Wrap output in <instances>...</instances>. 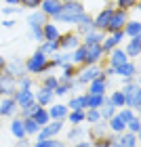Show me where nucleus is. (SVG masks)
I'll return each instance as SVG.
<instances>
[{"label": "nucleus", "mask_w": 141, "mask_h": 147, "mask_svg": "<svg viewBox=\"0 0 141 147\" xmlns=\"http://www.w3.org/2000/svg\"><path fill=\"white\" fill-rule=\"evenodd\" d=\"M122 95H124V107H129L133 111L141 107V88H139V84L135 82V78H126Z\"/></svg>", "instance_id": "nucleus-1"}, {"label": "nucleus", "mask_w": 141, "mask_h": 147, "mask_svg": "<svg viewBox=\"0 0 141 147\" xmlns=\"http://www.w3.org/2000/svg\"><path fill=\"white\" fill-rule=\"evenodd\" d=\"M80 15H84V6L80 4L78 0H70V2L61 4V13L57 15V21H61V23H76Z\"/></svg>", "instance_id": "nucleus-2"}, {"label": "nucleus", "mask_w": 141, "mask_h": 147, "mask_svg": "<svg viewBox=\"0 0 141 147\" xmlns=\"http://www.w3.org/2000/svg\"><path fill=\"white\" fill-rule=\"evenodd\" d=\"M46 69H49V57H46L44 53H40V51H36L34 55L25 61V71L28 74H42Z\"/></svg>", "instance_id": "nucleus-3"}, {"label": "nucleus", "mask_w": 141, "mask_h": 147, "mask_svg": "<svg viewBox=\"0 0 141 147\" xmlns=\"http://www.w3.org/2000/svg\"><path fill=\"white\" fill-rule=\"evenodd\" d=\"M126 21H129V17H126V11L124 9H114L112 13V17H110V23H107V32L110 34H114V32H122V28L126 25Z\"/></svg>", "instance_id": "nucleus-4"}, {"label": "nucleus", "mask_w": 141, "mask_h": 147, "mask_svg": "<svg viewBox=\"0 0 141 147\" xmlns=\"http://www.w3.org/2000/svg\"><path fill=\"white\" fill-rule=\"evenodd\" d=\"M63 130V120H51L38 130V139H55L59 132Z\"/></svg>", "instance_id": "nucleus-5"}, {"label": "nucleus", "mask_w": 141, "mask_h": 147, "mask_svg": "<svg viewBox=\"0 0 141 147\" xmlns=\"http://www.w3.org/2000/svg\"><path fill=\"white\" fill-rule=\"evenodd\" d=\"M19 105L15 103L13 97H0V118H13L17 116Z\"/></svg>", "instance_id": "nucleus-6"}, {"label": "nucleus", "mask_w": 141, "mask_h": 147, "mask_svg": "<svg viewBox=\"0 0 141 147\" xmlns=\"http://www.w3.org/2000/svg\"><path fill=\"white\" fill-rule=\"evenodd\" d=\"M99 76H103V69L99 67V65H86V67L78 74V84H89Z\"/></svg>", "instance_id": "nucleus-7"}, {"label": "nucleus", "mask_w": 141, "mask_h": 147, "mask_svg": "<svg viewBox=\"0 0 141 147\" xmlns=\"http://www.w3.org/2000/svg\"><path fill=\"white\" fill-rule=\"evenodd\" d=\"M82 44L80 42V36L78 34H65V36H59V51L63 53H72L74 49Z\"/></svg>", "instance_id": "nucleus-8"}, {"label": "nucleus", "mask_w": 141, "mask_h": 147, "mask_svg": "<svg viewBox=\"0 0 141 147\" xmlns=\"http://www.w3.org/2000/svg\"><path fill=\"white\" fill-rule=\"evenodd\" d=\"M86 49V59H84V65H97L101 61V57L105 55L101 44H93V46H84Z\"/></svg>", "instance_id": "nucleus-9"}, {"label": "nucleus", "mask_w": 141, "mask_h": 147, "mask_svg": "<svg viewBox=\"0 0 141 147\" xmlns=\"http://www.w3.org/2000/svg\"><path fill=\"white\" fill-rule=\"evenodd\" d=\"M61 4H63V2H59V0H42L38 9L42 11L46 17H53V19H57V15L61 13Z\"/></svg>", "instance_id": "nucleus-10"}, {"label": "nucleus", "mask_w": 141, "mask_h": 147, "mask_svg": "<svg viewBox=\"0 0 141 147\" xmlns=\"http://www.w3.org/2000/svg\"><path fill=\"white\" fill-rule=\"evenodd\" d=\"M13 99H15V103L19 107H25V105L34 103V90L32 88H17L13 92Z\"/></svg>", "instance_id": "nucleus-11"}, {"label": "nucleus", "mask_w": 141, "mask_h": 147, "mask_svg": "<svg viewBox=\"0 0 141 147\" xmlns=\"http://www.w3.org/2000/svg\"><path fill=\"white\" fill-rule=\"evenodd\" d=\"M2 71L9 74V76H13V78H21V76H25V63L21 61V59H13V61H9L4 65Z\"/></svg>", "instance_id": "nucleus-12"}, {"label": "nucleus", "mask_w": 141, "mask_h": 147, "mask_svg": "<svg viewBox=\"0 0 141 147\" xmlns=\"http://www.w3.org/2000/svg\"><path fill=\"white\" fill-rule=\"evenodd\" d=\"M53 99H55V92L44 88V86H40L38 90H34V101L40 105V107H46V105L53 103Z\"/></svg>", "instance_id": "nucleus-13"}, {"label": "nucleus", "mask_w": 141, "mask_h": 147, "mask_svg": "<svg viewBox=\"0 0 141 147\" xmlns=\"http://www.w3.org/2000/svg\"><path fill=\"white\" fill-rule=\"evenodd\" d=\"M114 145L116 147H137V135H133V132H120L112 139Z\"/></svg>", "instance_id": "nucleus-14"}, {"label": "nucleus", "mask_w": 141, "mask_h": 147, "mask_svg": "<svg viewBox=\"0 0 141 147\" xmlns=\"http://www.w3.org/2000/svg\"><path fill=\"white\" fill-rule=\"evenodd\" d=\"M0 86H2V90H4V97H13V92L17 90V78L0 71Z\"/></svg>", "instance_id": "nucleus-15"}, {"label": "nucleus", "mask_w": 141, "mask_h": 147, "mask_svg": "<svg viewBox=\"0 0 141 147\" xmlns=\"http://www.w3.org/2000/svg\"><path fill=\"white\" fill-rule=\"evenodd\" d=\"M122 38H124V32H114V34H110L107 38H103V40H101L103 53H110L112 49H116V46L122 42Z\"/></svg>", "instance_id": "nucleus-16"}, {"label": "nucleus", "mask_w": 141, "mask_h": 147, "mask_svg": "<svg viewBox=\"0 0 141 147\" xmlns=\"http://www.w3.org/2000/svg\"><path fill=\"white\" fill-rule=\"evenodd\" d=\"M46 19H49V17H46L40 9H36V11H32L30 17H28V28H30V30H40V28L46 23Z\"/></svg>", "instance_id": "nucleus-17"}, {"label": "nucleus", "mask_w": 141, "mask_h": 147, "mask_svg": "<svg viewBox=\"0 0 141 147\" xmlns=\"http://www.w3.org/2000/svg\"><path fill=\"white\" fill-rule=\"evenodd\" d=\"M112 13H114V9H103V11L99 13L97 17H93V25H95V30H99V32H105L107 23H110Z\"/></svg>", "instance_id": "nucleus-18"}, {"label": "nucleus", "mask_w": 141, "mask_h": 147, "mask_svg": "<svg viewBox=\"0 0 141 147\" xmlns=\"http://www.w3.org/2000/svg\"><path fill=\"white\" fill-rule=\"evenodd\" d=\"M105 88H107V78L105 76H99L93 82H89V95H105Z\"/></svg>", "instance_id": "nucleus-19"}, {"label": "nucleus", "mask_w": 141, "mask_h": 147, "mask_svg": "<svg viewBox=\"0 0 141 147\" xmlns=\"http://www.w3.org/2000/svg\"><path fill=\"white\" fill-rule=\"evenodd\" d=\"M76 28H78V34H89V32H93V30H95V25H93V17L91 15H86V13H84V15H80L78 17V21H76Z\"/></svg>", "instance_id": "nucleus-20"}, {"label": "nucleus", "mask_w": 141, "mask_h": 147, "mask_svg": "<svg viewBox=\"0 0 141 147\" xmlns=\"http://www.w3.org/2000/svg\"><path fill=\"white\" fill-rule=\"evenodd\" d=\"M129 61V57H126V53H124V49H112L110 51V65L112 67H118V65H122V63H126Z\"/></svg>", "instance_id": "nucleus-21"}, {"label": "nucleus", "mask_w": 141, "mask_h": 147, "mask_svg": "<svg viewBox=\"0 0 141 147\" xmlns=\"http://www.w3.org/2000/svg\"><path fill=\"white\" fill-rule=\"evenodd\" d=\"M116 69V76H120V78H133L137 74V65L133 63V61H126V63H122V65H118V67H114Z\"/></svg>", "instance_id": "nucleus-22"}, {"label": "nucleus", "mask_w": 141, "mask_h": 147, "mask_svg": "<svg viewBox=\"0 0 141 147\" xmlns=\"http://www.w3.org/2000/svg\"><path fill=\"white\" fill-rule=\"evenodd\" d=\"M107 128H110L114 135H120V132H124V130H126V122L118 116V113H114V116L107 120Z\"/></svg>", "instance_id": "nucleus-23"}, {"label": "nucleus", "mask_w": 141, "mask_h": 147, "mask_svg": "<svg viewBox=\"0 0 141 147\" xmlns=\"http://www.w3.org/2000/svg\"><path fill=\"white\" fill-rule=\"evenodd\" d=\"M84 101H86V109H99L107 101V97L105 95H89V92H86Z\"/></svg>", "instance_id": "nucleus-24"}, {"label": "nucleus", "mask_w": 141, "mask_h": 147, "mask_svg": "<svg viewBox=\"0 0 141 147\" xmlns=\"http://www.w3.org/2000/svg\"><path fill=\"white\" fill-rule=\"evenodd\" d=\"M59 36H61V32H59V28H57L55 23L46 21L42 25V38L44 40H59Z\"/></svg>", "instance_id": "nucleus-25"}, {"label": "nucleus", "mask_w": 141, "mask_h": 147, "mask_svg": "<svg viewBox=\"0 0 141 147\" xmlns=\"http://www.w3.org/2000/svg\"><path fill=\"white\" fill-rule=\"evenodd\" d=\"M124 53H126V57H139V53H141V36H135V38H131L129 40V44H126V49H124Z\"/></svg>", "instance_id": "nucleus-26"}, {"label": "nucleus", "mask_w": 141, "mask_h": 147, "mask_svg": "<svg viewBox=\"0 0 141 147\" xmlns=\"http://www.w3.org/2000/svg\"><path fill=\"white\" fill-rule=\"evenodd\" d=\"M49 111V118L51 120H65V116H68V105H61V103H55L51 109H46Z\"/></svg>", "instance_id": "nucleus-27"}, {"label": "nucleus", "mask_w": 141, "mask_h": 147, "mask_svg": "<svg viewBox=\"0 0 141 147\" xmlns=\"http://www.w3.org/2000/svg\"><path fill=\"white\" fill-rule=\"evenodd\" d=\"M40 53H44L46 57L49 55H55V53H59V40H42L38 46Z\"/></svg>", "instance_id": "nucleus-28"}, {"label": "nucleus", "mask_w": 141, "mask_h": 147, "mask_svg": "<svg viewBox=\"0 0 141 147\" xmlns=\"http://www.w3.org/2000/svg\"><path fill=\"white\" fill-rule=\"evenodd\" d=\"M105 38L103 32L99 30H93L89 34H84V40H82V46H93V44H101V40Z\"/></svg>", "instance_id": "nucleus-29"}, {"label": "nucleus", "mask_w": 141, "mask_h": 147, "mask_svg": "<svg viewBox=\"0 0 141 147\" xmlns=\"http://www.w3.org/2000/svg\"><path fill=\"white\" fill-rule=\"evenodd\" d=\"M84 59H86V49L82 44L70 53V63L72 65H84Z\"/></svg>", "instance_id": "nucleus-30"}, {"label": "nucleus", "mask_w": 141, "mask_h": 147, "mask_svg": "<svg viewBox=\"0 0 141 147\" xmlns=\"http://www.w3.org/2000/svg\"><path fill=\"white\" fill-rule=\"evenodd\" d=\"M122 32H124V36H129V38H135V36H141V23L139 21H135V19H129L126 21V25L122 28Z\"/></svg>", "instance_id": "nucleus-31"}, {"label": "nucleus", "mask_w": 141, "mask_h": 147, "mask_svg": "<svg viewBox=\"0 0 141 147\" xmlns=\"http://www.w3.org/2000/svg\"><path fill=\"white\" fill-rule=\"evenodd\" d=\"M65 63H70V53H55L53 59H49V67H63Z\"/></svg>", "instance_id": "nucleus-32"}, {"label": "nucleus", "mask_w": 141, "mask_h": 147, "mask_svg": "<svg viewBox=\"0 0 141 147\" xmlns=\"http://www.w3.org/2000/svg\"><path fill=\"white\" fill-rule=\"evenodd\" d=\"M86 135H89V132H86V128L82 124L80 126H72V130L68 132V141H82V139H86Z\"/></svg>", "instance_id": "nucleus-33"}, {"label": "nucleus", "mask_w": 141, "mask_h": 147, "mask_svg": "<svg viewBox=\"0 0 141 147\" xmlns=\"http://www.w3.org/2000/svg\"><path fill=\"white\" fill-rule=\"evenodd\" d=\"M11 132H13V137L15 139H25L28 135H25V128H23V120L21 118H15L11 122Z\"/></svg>", "instance_id": "nucleus-34"}, {"label": "nucleus", "mask_w": 141, "mask_h": 147, "mask_svg": "<svg viewBox=\"0 0 141 147\" xmlns=\"http://www.w3.org/2000/svg\"><path fill=\"white\" fill-rule=\"evenodd\" d=\"M68 109L70 111H76V109H86V101H84V95H76V97H72L70 99V103H68Z\"/></svg>", "instance_id": "nucleus-35"}, {"label": "nucleus", "mask_w": 141, "mask_h": 147, "mask_svg": "<svg viewBox=\"0 0 141 147\" xmlns=\"http://www.w3.org/2000/svg\"><path fill=\"white\" fill-rule=\"evenodd\" d=\"M32 120H34V122L40 126V128H42L44 124H49V122H51V118H49V111H46L44 107H38V111L34 113V116H32Z\"/></svg>", "instance_id": "nucleus-36"}, {"label": "nucleus", "mask_w": 141, "mask_h": 147, "mask_svg": "<svg viewBox=\"0 0 141 147\" xmlns=\"http://www.w3.org/2000/svg\"><path fill=\"white\" fill-rule=\"evenodd\" d=\"M65 118H68V122H70L72 126H80V124L84 122V111H82V109L68 111V116H65Z\"/></svg>", "instance_id": "nucleus-37"}, {"label": "nucleus", "mask_w": 141, "mask_h": 147, "mask_svg": "<svg viewBox=\"0 0 141 147\" xmlns=\"http://www.w3.org/2000/svg\"><path fill=\"white\" fill-rule=\"evenodd\" d=\"M107 101H110L116 109H120V107H124V95H122V90H114L110 97H107Z\"/></svg>", "instance_id": "nucleus-38"}, {"label": "nucleus", "mask_w": 141, "mask_h": 147, "mask_svg": "<svg viewBox=\"0 0 141 147\" xmlns=\"http://www.w3.org/2000/svg\"><path fill=\"white\" fill-rule=\"evenodd\" d=\"M116 111H118V109L114 107V105H112L110 101H105V103L101 105V107H99V113H101V120H105V122H107V120H110V118H112Z\"/></svg>", "instance_id": "nucleus-39"}, {"label": "nucleus", "mask_w": 141, "mask_h": 147, "mask_svg": "<svg viewBox=\"0 0 141 147\" xmlns=\"http://www.w3.org/2000/svg\"><path fill=\"white\" fill-rule=\"evenodd\" d=\"M23 120V128H25V135H38V130H40V126L34 122L32 118H21Z\"/></svg>", "instance_id": "nucleus-40"}, {"label": "nucleus", "mask_w": 141, "mask_h": 147, "mask_svg": "<svg viewBox=\"0 0 141 147\" xmlns=\"http://www.w3.org/2000/svg\"><path fill=\"white\" fill-rule=\"evenodd\" d=\"M84 120L89 124H97L101 122V113H99V109H84Z\"/></svg>", "instance_id": "nucleus-41"}, {"label": "nucleus", "mask_w": 141, "mask_h": 147, "mask_svg": "<svg viewBox=\"0 0 141 147\" xmlns=\"http://www.w3.org/2000/svg\"><path fill=\"white\" fill-rule=\"evenodd\" d=\"M139 130H141V120L137 116H133L129 122H126V132H133V135H139Z\"/></svg>", "instance_id": "nucleus-42"}, {"label": "nucleus", "mask_w": 141, "mask_h": 147, "mask_svg": "<svg viewBox=\"0 0 141 147\" xmlns=\"http://www.w3.org/2000/svg\"><path fill=\"white\" fill-rule=\"evenodd\" d=\"M38 107H40V105H38L36 101L30 103V105H25V107H19V109H21V118H32V116L38 111Z\"/></svg>", "instance_id": "nucleus-43"}, {"label": "nucleus", "mask_w": 141, "mask_h": 147, "mask_svg": "<svg viewBox=\"0 0 141 147\" xmlns=\"http://www.w3.org/2000/svg\"><path fill=\"white\" fill-rule=\"evenodd\" d=\"M57 84H59V78H57V76H46L42 86H44V88H49V90H55Z\"/></svg>", "instance_id": "nucleus-44"}, {"label": "nucleus", "mask_w": 141, "mask_h": 147, "mask_svg": "<svg viewBox=\"0 0 141 147\" xmlns=\"http://www.w3.org/2000/svg\"><path fill=\"white\" fill-rule=\"evenodd\" d=\"M40 2L42 0H19V4H21V9H32V11H36Z\"/></svg>", "instance_id": "nucleus-45"}, {"label": "nucleus", "mask_w": 141, "mask_h": 147, "mask_svg": "<svg viewBox=\"0 0 141 147\" xmlns=\"http://www.w3.org/2000/svg\"><path fill=\"white\" fill-rule=\"evenodd\" d=\"M17 88H32V78L25 74V76L17 78Z\"/></svg>", "instance_id": "nucleus-46"}, {"label": "nucleus", "mask_w": 141, "mask_h": 147, "mask_svg": "<svg viewBox=\"0 0 141 147\" xmlns=\"http://www.w3.org/2000/svg\"><path fill=\"white\" fill-rule=\"evenodd\" d=\"M116 113H118V116L124 120V122H129V120H131L133 116H135V111H133V109H129V107H120V111H116Z\"/></svg>", "instance_id": "nucleus-47"}, {"label": "nucleus", "mask_w": 141, "mask_h": 147, "mask_svg": "<svg viewBox=\"0 0 141 147\" xmlns=\"http://www.w3.org/2000/svg\"><path fill=\"white\" fill-rule=\"evenodd\" d=\"M137 4V0H118V6H120V9H133V6H135Z\"/></svg>", "instance_id": "nucleus-48"}, {"label": "nucleus", "mask_w": 141, "mask_h": 147, "mask_svg": "<svg viewBox=\"0 0 141 147\" xmlns=\"http://www.w3.org/2000/svg\"><path fill=\"white\" fill-rule=\"evenodd\" d=\"M34 147H53V139H38Z\"/></svg>", "instance_id": "nucleus-49"}, {"label": "nucleus", "mask_w": 141, "mask_h": 147, "mask_svg": "<svg viewBox=\"0 0 141 147\" xmlns=\"http://www.w3.org/2000/svg\"><path fill=\"white\" fill-rule=\"evenodd\" d=\"M2 13L4 15H15V13H21V9H19V6H4Z\"/></svg>", "instance_id": "nucleus-50"}, {"label": "nucleus", "mask_w": 141, "mask_h": 147, "mask_svg": "<svg viewBox=\"0 0 141 147\" xmlns=\"http://www.w3.org/2000/svg\"><path fill=\"white\" fill-rule=\"evenodd\" d=\"M74 147H93V141H89V139H82V141L74 143Z\"/></svg>", "instance_id": "nucleus-51"}, {"label": "nucleus", "mask_w": 141, "mask_h": 147, "mask_svg": "<svg viewBox=\"0 0 141 147\" xmlns=\"http://www.w3.org/2000/svg\"><path fill=\"white\" fill-rule=\"evenodd\" d=\"M103 74H105V78H107V76H116V69H114L112 65H110V67H107V69H105Z\"/></svg>", "instance_id": "nucleus-52"}, {"label": "nucleus", "mask_w": 141, "mask_h": 147, "mask_svg": "<svg viewBox=\"0 0 141 147\" xmlns=\"http://www.w3.org/2000/svg\"><path fill=\"white\" fill-rule=\"evenodd\" d=\"M2 25H4V28H13V25H15V21H13V19H4Z\"/></svg>", "instance_id": "nucleus-53"}, {"label": "nucleus", "mask_w": 141, "mask_h": 147, "mask_svg": "<svg viewBox=\"0 0 141 147\" xmlns=\"http://www.w3.org/2000/svg\"><path fill=\"white\" fill-rule=\"evenodd\" d=\"M17 147H30V143L25 141V139H19V143H17Z\"/></svg>", "instance_id": "nucleus-54"}, {"label": "nucleus", "mask_w": 141, "mask_h": 147, "mask_svg": "<svg viewBox=\"0 0 141 147\" xmlns=\"http://www.w3.org/2000/svg\"><path fill=\"white\" fill-rule=\"evenodd\" d=\"M53 147H65L63 141H57V139H53Z\"/></svg>", "instance_id": "nucleus-55"}, {"label": "nucleus", "mask_w": 141, "mask_h": 147, "mask_svg": "<svg viewBox=\"0 0 141 147\" xmlns=\"http://www.w3.org/2000/svg\"><path fill=\"white\" fill-rule=\"evenodd\" d=\"M4 65H6V61H4V57H2V55H0V71H2V69H4Z\"/></svg>", "instance_id": "nucleus-56"}, {"label": "nucleus", "mask_w": 141, "mask_h": 147, "mask_svg": "<svg viewBox=\"0 0 141 147\" xmlns=\"http://www.w3.org/2000/svg\"><path fill=\"white\" fill-rule=\"evenodd\" d=\"M9 4H19V0H6Z\"/></svg>", "instance_id": "nucleus-57"}, {"label": "nucleus", "mask_w": 141, "mask_h": 147, "mask_svg": "<svg viewBox=\"0 0 141 147\" xmlns=\"http://www.w3.org/2000/svg\"><path fill=\"white\" fill-rule=\"evenodd\" d=\"M105 147H116V145H114V141H110V143H107Z\"/></svg>", "instance_id": "nucleus-58"}, {"label": "nucleus", "mask_w": 141, "mask_h": 147, "mask_svg": "<svg viewBox=\"0 0 141 147\" xmlns=\"http://www.w3.org/2000/svg\"><path fill=\"white\" fill-rule=\"evenodd\" d=\"M59 2H70V0H59Z\"/></svg>", "instance_id": "nucleus-59"}, {"label": "nucleus", "mask_w": 141, "mask_h": 147, "mask_svg": "<svg viewBox=\"0 0 141 147\" xmlns=\"http://www.w3.org/2000/svg\"><path fill=\"white\" fill-rule=\"evenodd\" d=\"M0 120H2V118H0Z\"/></svg>", "instance_id": "nucleus-60"}]
</instances>
